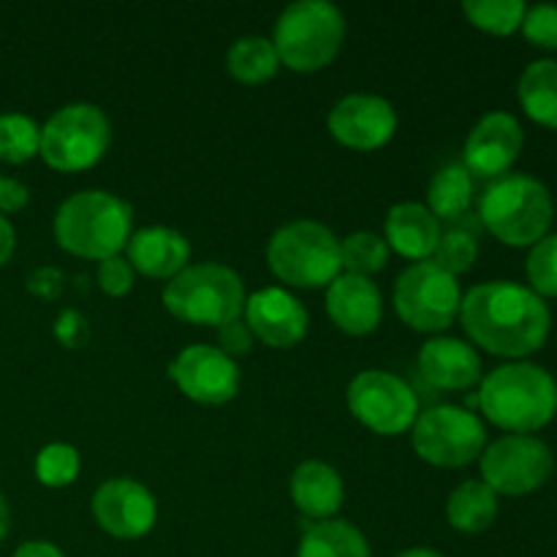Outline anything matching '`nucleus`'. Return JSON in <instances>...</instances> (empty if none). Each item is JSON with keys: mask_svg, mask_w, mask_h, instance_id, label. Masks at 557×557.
Returning <instances> with one entry per match:
<instances>
[{"mask_svg": "<svg viewBox=\"0 0 557 557\" xmlns=\"http://www.w3.org/2000/svg\"><path fill=\"white\" fill-rule=\"evenodd\" d=\"M457 319L462 321L473 346L511 362H522L542 351L553 326L547 302L528 286L511 281L473 286L462 297Z\"/></svg>", "mask_w": 557, "mask_h": 557, "instance_id": "f257e3e1", "label": "nucleus"}, {"mask_svg": "<svg viewBox=\"0 0 557 557\" xmlns=\"http://www.w3.org/2000/svg\"><path fill=\"white\" fill-rule=\"evenodd\" d=\"M484 419L509 435H533L557 417V381L533 362H506L482 379Z\"/></svg>", "mask_w": 557, "mask_h": 557, "instance_id": "f03ea898", "label": "nucleus"}, {"mask_svg": "<svg viewBox=\"0 0 557 557\" xmlns=\"http://www.w3.org/2000/svg\"><path fill=\"white\" fill-rule=\"evenodd\" d=\"M52 228L65 253L103 261L120 256L128 245L134 210L109 190H79L58 207Z\"/></svg>", "mask_w": 557, "mask_h": 557, "instance_id": "7ed1b4c3", "label": "nucleus"}, {"mask_svg": "<svg viewBox=\"0 0 557 557\" xmlns=\"http://www.w3.org/2000/svg\"><path fill=\"white\" fill-rule=\"evenodd\" d=\"M479 221L498 243L509 248H533L553 228V194L531 174H506L490 183L479 199Z\"/></svg>", "mask_w": 557, "mask_h": 557, "instance_id": "20e7f679", "label": "nucleus"}, {"mask_svg": "<svg viewBox=\"0 0 557 557\" xmlns=\"http://www.w3.org/2000/svg\"><path fill=\"white\" fill-rule=\"evenodd\" d=\"M270 41L281 65L297 74H315L341 54L346 16L330 0H297L281 11Z\"/></svg>", "mask_w": 557, "mask_h": 557, "instance_id": "39448f33", "label": "nucleus"}, {"mask_svg": "<svg viewBox=\"0 0 557 557\" xmlns=\"http://www.w3.org/2000/svg\"><path fill=\"white\" fill-rule=\"evenodd\" d=\"M245 283L232 267L205 261L188 264L163 288V308L194 326L232 324L245 310Z\"/></svg>", "mask_w": 557, "mask_h": 557, "instance_id": "423d86ee", "label": "nucleus"}, {"mask_svg": "<svg viewBox=\"0 0 557 557\" xmlns=\"http://www.w3.org/2000/svg\"><path fill=\"white\" fill-rule=\"evenodd\" d=\"M267 267L292 288H326L343 272L341 239L319 221H292L267 243Z\"/></svg>", "mask_w": 557, "mask_h": 557, "instance_id": "0eeeda50", "label": "nucleus"}, {"mask_svg": "<svg viewBox=\"0 0 557 557\" xmlns=\"http://www.w3.org/2000/svg\"><path fill=\"white\" fill-rule=\"evenodd\" d=\"M109 141H112V125L103 109L79 101L58 109L41 125L38 156L54 172H87L107 156Z\"/></svg>", "mask_w": 557, "mask_h": 557, "instance_id": "6e6552de", "label": "nucleus"}, {"mask_svg": "<svg viewBox=\"0 0 557 557\" xmlns=\"http://www.w3.org/2000/svg\"><path fill=\"white\" fill-rule=\"evenodd\" d=\"M392 302L403 324L435 335L455 324L460 315L462 292L457 277L441 270L435 261H419L400 272Z\"/></svg>", "mask_w": 557, "mask_h": 557, "instance_id": "1a4fd4ad", "label": "nucleus"}, {"mask_svg": "<svg viewBox=\"0 0 557 557\" xmlns=\"http://www.w3.org/2000/svg\"><path fill=\"white\" fill-rule=\"evenodd\" d=\"M413 451L428 466L466 468L482 457L487 430L476 413L460 406H435L419 411L411 428Z\"/></svg>", "mask_w": 557, "mask_h": 557, "instance_id": "9d476101", "label": "nucleus"}, {"mask_svg": "<svg viewBox=\"0 0 557 557\" xmlns=\"http://www.w3.org/2000/svg\"><path fill=\"white\" fill-rule=\"evenodd\" d=\"M479 468L482 482L495 495L522 498L542 490L553 479L555 455L549 444L536 435H504L484 446Z\"/></svg>", "mask_w": 557, "mask_h": 557, "instance_id": "9b49d317", "label": "nucleus"}, {"mask_svg": "<svg viewBox=\"0 0 557 557\" xmlns=\"http://www.w3.org/2000/svg\"><path fill=\"white\" fill-rule=\"evenodd\" d=\"M348 411L375 435H403L419 417V397L389 370H362L346 392Z\"/></svg>", "mask_w": 557, "mask_h": 557, "instance_id": "f8f14e48", "label": "nucleus"}, {"mask_svg": "<svg viewBox=\"0 0 557 557\" xmlns=\"http://www.w3.org/2000/svg\"><path fill=\"white\" fill-rule=\"evenodd\" d=\"M169 379L199 406H223L239 392V368L232 357L207 343L185 346L169 364Z\"/></svg>", "mask_w": 557, "mask_h": 557, "instance_id": "ddd939ff", "label": "nucleus"}, {"mask_svg": "<svg viewBox=\"0 0 557 557\" xmlns=\"http://www.w3.org/2000/svg\"><path fill=\"white\" fill-rule=\"evenodd\" d=\"M332 139L357 152H373L389 145L397 131V112L386 98L370 92L343 96L326 117Z\"/></svg>", "mask_w": 557, "mask_h": 557, "instance_id": "4468645a", "label": "nucleus"}, {"mask_svg": "<svg viewBox=\"0 0 557 557\" xmlns=\"http://www.w3.org/2000/svg\"><path fill=\"white\" fill-rule=\"evenodd\" d=\"M525 147V131L509 112H490L479 120L462 147V166L473 180H500L511 172Z\"/></svg>", "mask_w": 557, "mask_h": 557, "instance_id": "2eb2a0df", "label": "nucleus"}, {"mask_svg": "<svg viewBox=\"0 0 557 557\" xmlns=\"http://www.w3.org/2000/svg\"><path fill=\"white\" fill-rule=\"evenodd\" d=\"M92 517L112 539L136 542L156 528V495L134 479H109L92 493Z\"/></svg>", "mask_w": 557, "mask_h": 557, "instance_id": "dca6fc26", "label": "nucleus"}, {"mask_svg": "<svg viewBox=\"0 0 557 557\" xmlns=\"http://www.w3.org/2000/svg\"><path fill=\"white\" fill-rule=\"evenodd\" d=\"M245 324L250 335L270 348H292L305 341L310 315L305 305L286 288H259L245 299Z\"/></svg>", "mask_w": 557, "mask_h": 557, "instance_id": "f3484780", "label": "nucleus"}, {"mask_svg": "<svg viewBox=\"0 0 557 557\" xmlns=\"http://www.w3.org/2000/svg\"><path fill=\"white\" fill-rule=\"evenodd\" d=\"M326 313L332 324L351 337H364L379 330L384 319L381 288L370 277L341 272L326 286Z\"/></svg>", "mask_w": 557, "mask_h": 557, "instance_id": "a211bd4d", "label": "nucleus"}, {"mask_svg": "<svg viewBox=\"0 0 557 557\" xmlns=\"http://www.w3.org/2000/svg\"><path fill=\"white\" fill-rule=\"evenodd\" d=\"M417 368L424 384L441 392L471 389L476 381H482V359L476 348L457 337H430L419 351Z\"/></svg>", "mask_w": 557, "mask_h": 557, "instance_id": "6ab92c4d", "label": "nucleus"}, {"mask_svg": "<svg viewBox=\"0 0 557 557\" xmlns=\"http://www.w3.org/2000/svg\"><path fill=\"white\" fill-rule=\"evenodd\" d=\"M125 259L139 275L152 281H172L188 267L190 245L183 232L169 226H150L131 234Z\"/></svg>", "mask_w": 557, "mask_h": 557, "instance_id": "aec40b11", "label": "nucleus"}, {"mask_svg": "<svg viewBox=\"0 0 557 557\" xmlns=\"http://www.w3.org/2000/svg\"><path fill=\"white\" fill-rule=\"evenodd\" d=\"M441 221L428 210V205L419 201H400L386 212L384 221V239L389 250H395L403 259L430 261L441 239Z\"/></svg>", "mask_w": 557, "mask_h": 557, "instance_id": "412c9836", "label": "nucleus"}, {"mask_svg": "<svg viewBox=\"0 0 557 557\" xmlns=\"http://www.w3.org/2000/svg\"><path fill=\"white\" fill-rule=\"evenodd\" d=\"M288 490H292V500L299 509V515H305L313 522L335 520V515L343 506V498H346L341 473L321 460L299 462L294 468Z\"/></svg>", "mask_w": 557, "mask_h": 557, "instance_id": "4be33fe9", "label": "nucleus"}, {"mask_svg": "<svg viewBox=\"0 0 557 557\" xmlns=\"http://www.w3.org/2000/svg\"><path fill=\"white\" fill-rule=\"evenodd\" d=\"M517 98L533 123L557 131V60L542 58L528 63L517 82Z\"/></svg>", "mask_w": 557, "mask_h": 557, "instance_id": "5701e85b", "label": "nucleus"}, {"mask_svg": "<svg viewBox=\"0 0 557 557\" xmlns=\"http://www.w3.org/2000/svg\"><path fill=\"white\" fill-rule=\"evenodd\" d=\"M498 495L476 479V482H462L460 487L451 490L449 500H446V522H449L455 531L468 533V536H476L493 528V522L498 520Z\"/></svg>", "mask_w": 557, "mask_h": 557, "instance_id": "b1692460", "label": "nucleus"}, {"mask_svg": "<svg viewBox=\"0 0 557 557\" xmlns=\"http://www.w3.org/2000/svg\"><path fill=\"white\" fill-rule=\"evenodd\" d=\"M297 557H370V544L364 533L346 520L313 522L299 542Z\"/></svg>", "mask_w": 557, "mask_h": 557, "instance_id": "393cba45", "label": "nucleus"}, {"mask_svg": "<svg viewBox=\"0 0 557 557\" xmlns=\"http://www.w3.org/2000/svg\"><path fill=\"white\" fill-rule=\"evenodd\" d=\"M281 69L275 47L264 36H243L228 47L226 71L239 85L259 87L270 82Z\"/></svg>", "mask_w": 557, "mask_h": 557, "instance_id": "a878e982", "label": "nucleus"}, {"mask_svg": "<svg viewBox=\"0 0 557 557\" xmlns=\"http://www.w3.org/2000/svg\"><path fill=\"white\" fill-rule=\"evenodd\" d=\"M473 205V177L462 163L438 169L428 185V210L438 221H460Z\"/></svg>", "mask_w": 557, "mask_h": 557, "instance_id": "bb28decb", "label": "nucleus"}, {"mask_svg": "<svg viewBox=\"0 0 557 557\" xmlns=\"http://www.w3.org/2000/svg\"><path fill=\"white\" fill-rule=\"evenodd\" d=\"M528 5L522 0H466L462 14L476 30L490 36H511L522 27Z\"/></svg>", "mask_w": 557, "mask_h": 557, "instance_id": "cd10ccee", "label": "nucleus"}, {"mask_svg": "<svg viewBox=\"0 0 557 557\" xmlns=\"http://www.w3.org/2000/svg\"><path fill=\"white\" fill-rule=\"evenodd\" d=\"M389 261V245L375 232H354L341 239V267L348 275L370 277Z\"/></svg>", "mask_w": 557, "mask_h": 557, "instance_id": "c85d7f7f", "label": "nucleus"}, {"mask_svg": "<svg viewBox=\"0 0 557 557\" xmlns=\"http://www.w3.org/2000/svg\"><path fill=\"white\" fill-rule=\"evenodd\" d=\"M41 145V128L36 120L20 112L0 114V161L3 163H25L38 156Z\"/></svg>", "mask_w": 557, "mask_h": 557, "instance_id": "c756f323", "label": "nucleus"}, {"mask_svg": "<svg viewBox=\"0 0 557 557\" xmlns=\"http://www.w3.org/2000/svg\"><path fill=\"white\" fill-rule=\"evenodd\" d=\"M79 471L82 457L71 444H47L36 455V479L49 490H63L74 484Z\"/></svg>", "mask_w": 557, "mask_h": 557, "instance_id": "7c9ffc66", "label": "nucleus"}, {"mask_svg": "<svg viewBox=\"0 0 557 557\" xmlns=\"http://www.w3.org/2000/svg\"><path fill=\"white\" fill-rule=\"evenodd\" d=\"M479 259V243L471 232L466 228H444L438 239V248H435L433 259L441 270H446L449 275H462V272L471 270Z\"/></svg>", "mask_w": 557, "mask_h": 557, "instance_id": "2f4dec72", "label": "nucleus"}, {"mask_svg": "<svg viewBox=\"0 0 557 557\" xmlns=\"http://www.w3.org/2000/svg\"><path fill=\"white\" fill-rule=\"evenodd\" d=\"M525 272L533 294H539L542 299L557 297V234L549 232L547 237L533 245L525 261Z\"/></svg>", "mask_w": 557, "mask_h": 557, "instance_id": "473e14b6", "label": "nucleus"}, {"mask_svg": "<svg viewBox=\"0 0 557 557\" xmlns=\"http://www.w3.org/2000/svg\"><path fill=\"white\" fill-rule=\"evenodd\" d=\"M520 30L533 47L547 49V52H557V5L553 3L528 5Z\"/></svg>", "mask_w": 557, "mask_h": 557, "instance_id": "72a5a7b5", "label": "nucleus"}, {"mask_svg": "<svg viewBox=\"0 0 557 557\" xmlns=\"http://www.w3.org/2000/svg\"><path fill=\"white\" fill-rule=\"evenodd\" d=\"M134 267L128 264L125 256H112V259L98 261V288H101L103 294H109V297H125V294L134 288Z\"/></svg>", "mask_w": 557, "mask_h": 557, "instance_id": "f704fd0d", "label": "nucleus"}, {"mask_svg": "<svg viewBox=\"0 0 557 557\" xmlns=\"http://www.w3.org/2000/svg\"><path fill=\"white\" fill-rule=\"evenodd\" d=\"M256 337L250 335L248 324H245L243 319L232 321V324L221 326L218 330V348H221L226 357H243V354L250 351V346H253Z\"/></svg>", "mask_w": 557, "mask_h": 557, "instance_id": "c9c22d12", "label": "nucleus"}, {"mask_svg": "<svg viewBox=\"0 0 557 557\" xmlns=\"http://www.w3.org/2000/svg\"><path fill=\"white\" fill-rule=\"evenodd\" d=\"M85 319H79V313H74V310H65L54 324V337L69 348L79 346L85 341Z\"/></svg>", "mask_w": 557, "mask_h": 557, "instance_id": "e433bc0d", "label": "nucleus"}, {"mask_svg": "<svg viewBox=\"0 0 557 557\" xmlns=\"http://www.w3.org/2000/svg\"><path fill=\"white\" fill-rule=\"evenodd\" d=\"M27 199H30V194H27V188L20 183V180H11V177L0 180V215L25 210Z\"/></svg>", "mask_w": 557, "mask_h": 557, "instance_id": "4c0bfd02", "label": "nucleus"}, {"mask_svg": "<svg viewBox=\"0 0 557 557\" xmlns=\"http://www.w3.org/2000/svg\"><path fill=\"white\" fill-rule=\"evenodd\" d=\"M16 248V232L11 226V221L5 215H0V270L11 261Z\"/></svg>", "mask_w": 557, "mask_h": 557, "instance_id": "58836bf2", "label": "nucleus"}, {"mask_svg": "<svg viewBox=\"0 0 557 557\" xmlns=\"http://www.w3.org/2000/svg\"><path fill=\"white\" fill-rule=\"evenodd\" d=\"M11 557H65L52 542H25Z\"/></svg>", "mask_w": 557, "mask_h": 557, "instance_id": "ea45409f", "label": "nucleus"}, {"mask_svg": "<svg viewBox=\"0 0 557 557\" xmlns=\"http://www.w3.org/2000/svg\"><path fill=\"white\" fill-rule=\"evenodd\" d=\"M9 522H11V515H9V504H5L3 493H0V542L5 539V533H9Z\"/></svg>", "mask_w": 557, "mask_h": 557, "instance_id": "a19ab883", "label": "nucleus"}, {"mask_svg": "<svg viewBox=\"0 0 557 557\" xmlns=\"http://www.w3.org/2000/svg\"><path fill=\"white\" fill-rule=\"evenodd\" d=\"M397 557H444V555L428 547H413V549H406V553H400Z\"/></svg>", "mask_w": 557, "mask_h": 557, "instance_id": "79ce46f5", "label": "nucleus"}, {"mask_svg": "<svg viewBox=\"0 0 557 557\" xmlns=\"http://www.w3.org/2000/svg\"><path fill=\"white\" fill-rule=\"evenodd\" d=\"M0 180H3V177H0Z\"/></svg>", "mask_w": 557, "mask_h": 557, "instance_id": "37998d69", "label": "nucleus"}]
</instances>
